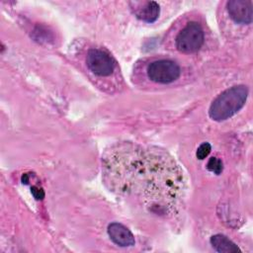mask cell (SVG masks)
I'll use <instances>...</instances> for the list:
<instances>
[{"label":"cell","mask_w":253,"mask_h":253,"mask_svg":"<svg viewBox=\"0 0 253 253\" xmlns=\"http://www.w3.org/2000/svg\"><path fill=\"white\" fill-rule=\"evenodd\" d=\"M211 150V144L209 142H204L198 147V149L196 151V156L198 159L203 160L210 154Z\"/></svg>","instance_id":"8fae6325"},{"label":"cell","mask_w":253,"mask_h":253,"mask_svg":"<svg viewBox=\"0 0 253 253\" xmlns=\"http://www.w3.org/2000/svg\"><path fill=\"white\" fill-rule=\"evenodd\" d=\"M108 234L111 240L121 247H129L135 243L134 236L130 230L119 222H112L109 224Z\"/></svg>","instance_id":"ba28073f"},{"label":"cell","mask_w":253,"mask_h":253,"mask_svg":"<svg viewBox=\"0 0 253 253\" xmlns=\"http://www.w3.org/2000/svg\"><path fill=\"white\" fill-rule=\"evenodd\" d=\"M248 88L245 85L232 86L221 92L211 103L209 116L211 120L221 122L235 115L245 104Z\"/></svg>","instance_id":"7a4b0ae2"},{"label":"cell","mask_w":253,"mask_h":253,"mask_svg":"<svg viewBox=\"0 0 253 253\" xmlns=\"http://www.w3.org/2000/svg\"><path fill=\"white\" fill-rule=\"evenodd\" d=\"M86 63L88 68L99 76H109L115 69L114 59L107 52L97 48H92L87 52Z\"/></svg>","instance_id":"5b68a950"},{"label":"cell","mask_w":253,"mask_h":253,"mask_svg":"<svg viewBox=\"0 0 253 253\" xmlns=\"http://www.w3.org/2000/svg\"><path fill=\"white\" fill-rule=\"evenodd\" d=\"M28 182H29L28 174H24V175L22 176V183H23V184H28Z\"/></svg>","instance_id":"4fadbf2b"},{"label":"cell","mask_w":253,"mask_h":253,"mask_svg":"<svg viewBox=\"0 0 253 253\" xmlns=\"http://www.w3.org/2000/svg\"><path fill=\"white\" fill-rule=\"evenodd\" d=\"M129 5L134 16L143 22L153 23L159 17L160 8L155 1H134Z\"/></svg>","instance_id":"52a82bcc"},{"label":"cell","mask_w":253,"mask_h":253,"mask_svg":"<svg viewBox=\"0 0 253 253\" xmlns=\"http://www.w3.org/2000/svg\"><path fill=\"white\" fill-rule=\"evenodd\" d=\"M204 31L197 22H190L176 37V47L183 53L198 51L204 43Z\"/></svg>","instance_id":"3957f363"},{"label":"cell","mask_w":253,"mask_h":253,"mask_svg":"<svg viewBox=\"0 0 253 253\" xmlns=\"http://www.w3.org/2000/svg\"><path fill=\"white\" fill-rule=\"evenodd\" d=\"M211 246L220 253H229V252H239L241 251L239 247L231 241L228 237L223 234H215L211 237Z\"/></svg>","instance_id":"9c48e42d"},{"label":"cell","mask_w":253,"mask_h":253,"mask_svg":"<svg viewBox=\"0 0 253 253\" xmlns=\"http://www.w3.org/2000/svg\"><path fill=\"white\" fill-rule=\"evenodd\" d=\"M229 17L237 24L248 25L252 22V1L230 0L226 3Z\"/></svg>","instance_id":"8992f818"},{"label":"cell","mask_w":253,"mask_h":253,"mask_svg":"<svg viewBox=\"0 0 253 253\" xmlns=\"http://www.w3.org/2000/svg\"><path fill=\"white\" fill-rule=\"evenodd\" d=\"M105 184L113 192L142 201L151 211L166 213L183 193V175L168 154L159 149L125 143L103 159Z\"/></svg>","instance_id":"6da1fadb"},{"label":"cell","mask_w":253,"mask_h":253,"mask_svg":"<svg viewBox=\"0 0 253 253\" xmlns=\"http://www.w3.org/2000/svg\"><path fill=\"white\" fill-rule=\"evenodd\" d=\"M31 193L33 195V197L40 201V200H42L44 198V191L42 189V188H39L37 186H33L31 187Z\"/></svg>","instance_id":"7c38bea8"},{"label":"cell","mask_w":253,"mask_h":253,"mask_svg":"<svg viewBox=\"0 0 253 253\" xmlns=\"http://www.w3.org/2000/svg\"><path fill=\"white\" fill-rule=\"evenodd\" d=\"M146 73L151 81L167 84L179 78L181 69L179 65L172 60L159 59L148 64Z\"/></svg>","instance_id":"277c9868"},{"label":"cell","mask_w":253,"mask_h":253,"mask_svg":"<svg viewBox=\"0 0 253 253\" xmlns=\"http://www.w3.org/2000/svg\"><path fill=\"white\" fill-rule=\"evenodd\" d=\"M207 168L209 171H211L216 175H219L223 170V164H222L221 159H219L217 157H211L210 160L208 161Z\"/></svg>","instance_id":"30bf717a"}]
</instances>
